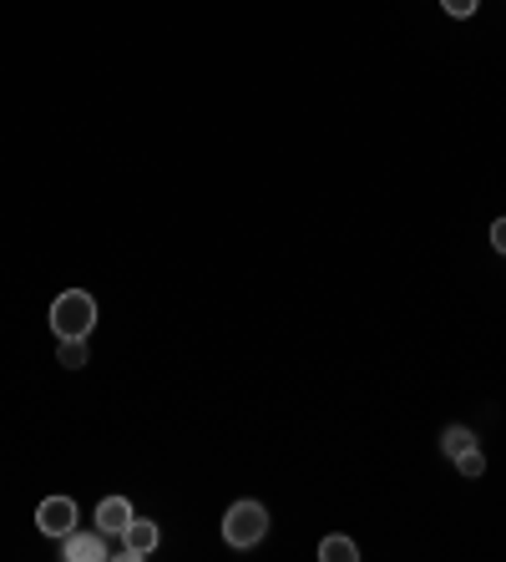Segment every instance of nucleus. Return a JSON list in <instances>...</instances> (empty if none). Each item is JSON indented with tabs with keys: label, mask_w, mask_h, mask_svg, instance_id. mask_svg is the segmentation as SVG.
I'll use <instances>...</instances> for the list:
<instances>
[{
	"label": "nucleus",
	"mask_w": 506,
	"mask_h": 562,
	"mask_svg": "<svg viewBox=\"0 0 506 562\" xmlns=\"http://www.w3.org/2000/svg\"><path fill=\"white\" fill-rule=\"evenodd\" d=\"M471 446H476V436H471L466 426H446V431H441V451H446L451 461H456V457H466Z\"/></svg>",
	"instance_id": "obj_7"
},
{
	"label": "nucleus",
	"mask_w": 506,
	"mask_h": 562,
	"mask_svg": "<svg viewBox=\"0 0 506 562\" xmlns=\"http://www.w3.org/2000/svg\"><path fill=\"white\" fill-rule=\"evenodd\" d=\"M91 325H97V300L87 289H66L52 300V329L56 340H87Z\"/></svg>",
	"instance_id": "obj_1"
},
{
	"label": "nucleus",
	"mask_w": 506,
	"mask_h": 562,
	"mask_svg": "<svg viewBox=\"0 0 506 562\" xmlns=\"http://www.w3.org/2000/svg\"><path fill=\"white\" fill-rule=\"evenodd\" d=\"M61 366H66V370L87 366V340H61Z\"/></svg>",
	"instance_id": "obj_9"
},
{
	"label": "nucleus",
	"mask_w": 506,
	"mask_h": 562,
	"mask_svg": "<svg viewBox=\"0 0 506 562\" xmlns=\"http://www.w3.org/2000/svg\"><path fill=\"white\" fill-rule=\"evenodd\" d=\"M456 461H461V471H466V476H481V467H486V457H481L476 446H471L466 457H456Z\"/></svg>",
	"instance_id": "obj_10"
},
{
	"label": "nucleus",
	"mask_w": 506,
	"mask_h": 562,
	"mask_svg": "<svg viewBox=\"0 0 506 562\" xmlns=\"http://www.w3.org/2000/svg\"><path fill=\"white\" fill-rule=\"evenodd\" d=\"M492 249L506 259V218H496V223H492Z\"/></svg>",
	"instance_id": "obj_12"
},
{
	"label": "nucleus",
	"mask_w": 506,
	"mask_h": 562,
	"mask_svg": "<svg viewBox=\"0 0 506 562\" xmlns=\"http://www.w3.org/2000/svg\"><path fill=\"white\" fill-rule=\"evenodd\" d=\"M319 558L325 562H355L360 558V548H355L350 537H325V542H319Z\"/></svg>",
	"instance_id": "obj_8"
},
{
	"label": "nucleus",
	"mask_w": 506,
	"mask_h": 562,
	"mask_svg": "<svg viewBox=\"0 0 506 562\" xmlns=\"http://www.w3.org/2000/svg\"><path fill=\"white\" fill-rule=\"evenodd\" d=\"M132 522V502L127 497H102V507H97V527H102L106 537H122Z\"/></svg>",
	"instance_id": "obj_6"
},
{
	"label": "nucleus",
	"mask_w": 506,
	"mask_h": 562,
	"mask_svg": "<svg viewBox=\"0 0 506 562\" xmlns=\"http://www.w3.org/2000/svg\"><path fill=\"white\" fill-rule=\"evenodd\" d=\"M157 522H147V517H132L127 532H122V558H153L157 552Z\"/></svg>",
	"instance_id": "obj_4"
},
{
	"label": "nucleus",
	"mask_w": 506,
	"mask_h": 562,
	"mask_svg": "<svg viewBox=\"0 0 506 562\" xmlns=\"http://www.w3.org/2000/svg\"><path fill=\"white\" fill-rule=\"evenodd\" d=\"M263 532H269V507H263V502H238V507H228V517H223L228 548H254V542H263Z\"/></svg>",
	"instance_id": "obj_2"
},
{
	"label": "nucleus",
	"mask_w": 506,
	"mask_h": 562,
	"mask_svg": "<svg viewBox=\"0 0 506 562\" xmlns=\"http://www.w3.org/2000/svg\"><path fill=\"white\" fill-rule=\"evenodd\" d=\"M36 527L46 537H66V532H77V502L71 497H46L36 512Z\"/></svg>",
	"instance_id": "obj_3"
},
{
	"label": "nucleus",
	"mask_w": 506,
	"mask_h": 562,
	"mask_svg": "<svg viewBox=\"0 0 506 562\" xmlns=\"http://www.w3.org/2000/svg\"><path fill=\"white\" fill-rule=\"evenodd\" d=\"M441 5H446V15H461V21L476 15V0H441Z\"/></svg>",
	"instance_id": "obj_11"
},
{
	"label": "nucleus",
	"mask_w": 506,
	"mask_h": 562,
	"mask_svg": "<svg viewBox=\"0 0 506 562\" xmlns=\"http://www.w3.org/2000/svg\"><path fill=\"white\" fill-rule=\"evenodd\" d=\"M66 558L71 562H102L106 558V532L97 527V532H66Z\"/></svg>",
	"instance_id": "obj_5"
}]
</instances>
